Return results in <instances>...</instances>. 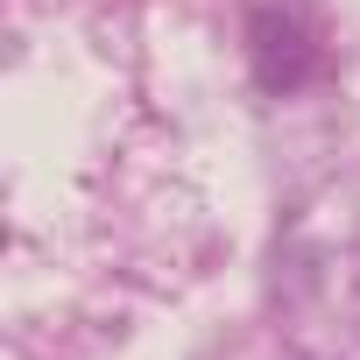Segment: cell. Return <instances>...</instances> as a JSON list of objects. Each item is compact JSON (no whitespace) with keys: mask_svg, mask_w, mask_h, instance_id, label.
I'll use <instances>...</instances> for the list:
<instances>
[{"mask_svg":"<svg viewBox=\"0 0 360 360\" xmlns=\"http://www.w3.org/2000/svg\"><path fill=\"white\" fill-rule=\"evenodd\" d=\"M248 57H255V85H262V92H297V85L311 78V64H318L311 36H304L290 15H276V8H262V15L248 22Z\"/></svg>","mask_w":360,"mask_h":360,"instance_id":"cell-1","label":"cell"}]
</instances>
